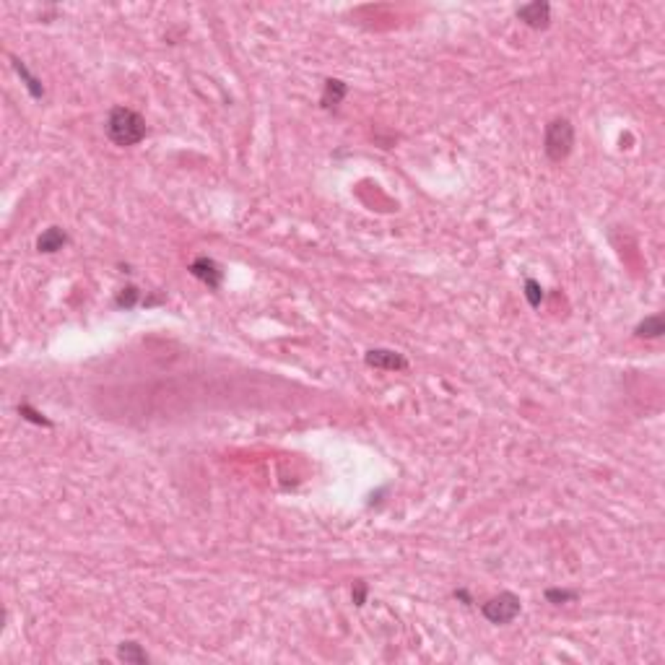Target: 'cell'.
I'll list each match as a JSON object with an SVG mask.
<instances>
[{
    "label": "cell",
    "mask_w": 665,
    "mask_h": 665,
    "mask_svg": "<svg viewBox=\"0 0 665 665\" xmlns=\"http://www.w3.org/2000/svg\"><path fill=\"white\" fill-rule=\"evenodd\" d=\"M543 598H546L549 603H554V606H564V603H574V600L580 598V593H577V590H561V587H549V590L543 593Z\"/></svg>",
    "instance_id": "obj_12"
},
{
    "label": "cell",
    "mask_w": 665,
    "mask_h": 665,
    "mask_svg": "<svg viewBox=\"0 0 665 665\" xmlns=\"http://www.w3.org/2000/svg\"><path fill=\"white\" fill-rule=\"evenodd\" d=\"M107 138L112 140L120 149H130V146H138L140 140L146 138V120L140 112L130 109V107H112L109 115H107Z\"/></svg>",
    "instance_id": "obj_1"
},
{
    "label": "cell",
    "mask_w": 665,
    "mask_h": 665,
    "mask_svg": "<svg viewBox=\"0 0 665 665\" xmlns=\"http://www.w3.org/2000/svg\"><path fill=\"white\" fill-rule=\"evenodd\" d=\"M665 333V323H663V315H650L644 317L640 325L634 327V336L637 338H660Z\"/></svg>",
    "instance_id": "obj_11"
},
{
    "label": "cell",
    "mask_w": 665,
    "mask_h": 665,
    "mask_svg": "<svg viewBox=\"0 0 665 665\" xmlns=\"http://www.w3.org/2000/svg\"><path fill=\"white\" fill-rule=\"evenodd\" d=\"M517 19L530 26V29H549L551 23V6L546 0H533L517 8Z\"/></svg>",
    "instance_id": "obj_5"
},
{
    "label": "cell",
    "mask_w": 665,
    "mask_h": 665,
    "mask_svg": "<svg viewBox=\"0 0 665 665\" xmlns=\"http://www.w3.org/2000/svg\"><path fill=\"white\" fill-rule=\"evenodd\" d=\"M11 60H13V68H16V73L21 76L26 91L32 94L34 99H42V96H45V86H42V81H39L36 76H32V73H29V68H26V63H23V60H19V58H11Z\"/></svg>",
    "instance_id": "obj_10"
},
{
    "label": "cell",
    "mask_w": 665,
    "mask_h": 665,
    "mask_svg": "<svg viewBox=\"0 0 665 665\" xmlns=\"http://www.w3.org/2000/svg\"><path fill=\"white\" fill-rule=\"evenodd\" d=\"M525 299L530 307H541V302H543V289L536 279H525Z\"/></svg>",
    "instance_id": "obj_13"
},
{
    "label": "cell",
    "mask_w": 665,
    "mask_h": 665,
    "mask_svg": "<svg viewBox=\"0 0 665 665\" xmlns=\"http://www.w3.org/2000/svg\"><path fill=\"white\" fill-rule=\"evenodd\" d=\"M364 362L374 367V369H387V372H400V369H408V359L397 351L390 349H372L364 353Z\"/></svg>",
    "instance_id": "obj_6"
},
{
    "label": "cell",
    "mask_w": 665,
    "mask_h": 665,
    "mask_svg": "<svg viewBox=\"0 0 665 665\" xmlns=\"http://www.w3.org/2000/svg\"><path fill=\"white\" fill-rule=\"evenodd\" d=\"M520 611H523V603H520V598L514 596V593H510V590H504V593H499V596L489 598V600L481 606L483 619L489 621V624H497V626L512 624V621L520 616Z\"/></svg>",
    "instance_id": "obj_3"
},
{
    "label": "cell",
    "mask_w": 665,
    "mask_h": 665,
    "mask_svg": "<svg viewBox=\"0 0 665 665\" xmlns=\"http://www.w3.org/2000/svg\"><path fill=\"white\" fill-rule=\"evenodd\" d=\"M364 600H367V582L359 580V582L353 585V603L356 606H364Z\"/></svg>",
    "instance_id": "obj_16"
},
{
    "label": "cell",
    "mask_w": 665,
    "mask_h": 665,
    "mask_svg": "<svg viewBox=\"0 0 665 665\" xmlns=\"http://www.w3.org/2000/svg\"><path fill=\"white\" fill-rule=\"evenodd\" d=\"M190 273L195 276L198 281H203L208 289H219L224 283V270H221V265L213 260V257H208V255H200V257H195L193 263H190Z\"/></svg>",
    "instance_id": "obj_4"
},
{
    "label": "cell",
    "mask_w": 665,
    "mask_h": 665,
    "mask_svg": "<svg viewBox=\"0 0 665 665\" xmlns=\"http://www.w3.org/2000/svg\"><path fill=\"white\" fill-rule=\"evenodd\" d=\"M574 149V125L567 117H556L546 125L543 133V151L554 164H561L564 159H569V153Z\"/></svg>",
    "instance_id": "obj_2"
},
{
    "label": "cell",
    "mask_w": 665,
    "mask_h": 665,
    "mask_svg": "<svg viewBox=\"0 0 665 665\" xmlns=\"http://www.w3.org/2000/svg\"><path fill=\"white\" fill-rule=\"evenodd\" d=\"M117 657L128 665H146L149 660H151L149 653H146L138 642H122L120 647H117Z\"/></svg>",
    "instance_id": "obj_9"
},
{
    "label": "cell",
    "mask_w": 665,
    "mask_h": 665,
    "mask_svg": "<svg viewBox=\"0 0 665 665\" xmlns=\"http://www.w3.org/2000/svg\"><path fill=\"white\" fill-rule=\"evenodd\" d=\"M349 94V86L343 81H338V78H327L325 81V89H323V99H320V105L325 107V109H336V107L343 102V96Z\"/></svg>",
    "instance_id": "obj_8"
},
{
    "label": "cell",
    "mask_w": 665,
    "mask_h": 665,
    "mask_svg": "<svg viewBox=\"0 0 665 665\" xmlns=\"http://www.w3.org/2000/svg\"><path fill=\"white\" fill-rule=\"evenodd\" d=\"M65 245H68V234L63 232L60 226H50V229L42 232V237L36 239V250L45 252V255H52V252L63 250Z\"/></svg>",
    "instance_id": "obj_7"
},
{
    "label": "cell",
    "mask_w": 665,
    "mask_h": 665,
    "mask_svg": "<svg viewBox=\"0 0 665 665\" xmlns=\"http://www.w3.org/2000/svg\"><path fill=\"white\" fill-rule=\"evenodd\" d=\"M19 413H21V416H23V419H26V421H32V424H39V426H52V421L45 419V416H42L39 411L32 408L29 403H21V406H19Z\"/></svg>",
    "instance_id": "obj_15"
},
{
    "label": "cell",
    "mask_w": 665,
    "mask_h": 665,
    "mask_svg": "<svg viewBox=\"0 0 665 665\" xmlns=\"http://www.w3.org/2000/svg\"><path fill=\"white\" fill-rule=\"evenodd\" d=\"M140 302V292L135 289V286H128V289H122V292L117 294V307H125V309H133L135 304Z\"/></svg>",
    "instance_id": "obj_14"
},
{
    "label": "cell",
    "mask_w": 665,
    "mask_h": 665,
    "mask_svg": "<svg viewBox=\"0 0 665 665\" xmlns=\"http://www.w3.org/2000/svg\"><path fill=\"white\" fill-rule=\"evenodd\" d=\"M453 596H455L457 600H463L466 606H470V603H473V600H470V596H468V590H466V587H457V590H455V593H453Z\"/></svg>",
    "instance_id": "obj_17"
}]
</instances>
